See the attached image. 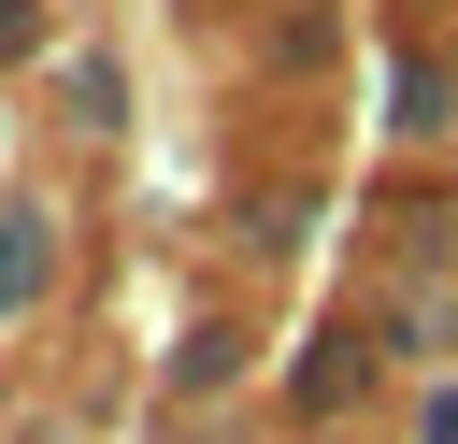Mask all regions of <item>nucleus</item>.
<instances>
[{
    "label": "nucleus",
    "instance_id": "f257e3e1",
    "mask_svg": "<svg viewBox=\"0 0 458 444\" xmlns=\"http://www.w3.org/2000/svg\"><path fill=\"white\" fill-rule=\"evenodd\" d=\"M29 272H43V229H14V215H0V301H29Z\"/></svg>",
    "mask_w": 458,
    "mask_h": 444
},
{
    "label": "nucleus",
    "instance_id": "f03ea898",
    "mask_svg": "<svg viewBox=\"0 0 458 444\" xmlns=\"http://www.w3.org/2000/svg\"><path fill=\"white\" fill-rule=\"evenodd\" d=\"M429 444H458V387H444V401H429Z\"/></svg>",
    "mask_w": 458,
    "mask_h": 444
}]
</instances>
